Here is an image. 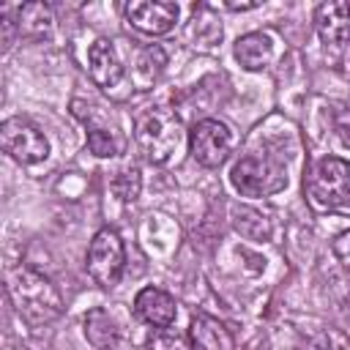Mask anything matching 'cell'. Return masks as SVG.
Segmentation results:
<instances>
[{"label": "cell", "instance_id": "6da1fadb", "mask_svg": "<svg viewBox=\"0 0 350 350\" xmlns=\"http://www.w3.org/2000/svg\"><path fill=\"white\" fill-rule=\"evenodd\" d=\"M5 290H8V298L16 309V314L30 325H44L63 314L60 290L52 284L49 276H44L41 271H36L30 265H19V268L8 271Z\"/></svg>", "mask_w": 350, "mask_h": 350}, {"label": "cell", "instance_id": "7a4b0ae2", "mask_svg": "<svg viewBox=\"0 0 350 350\" xmlns=\"http://www.w3.org/2000/svg\"><path fill=\"white\" fill-rule=\"evenodd\" d=\"M134 139L148 161L167 164L183 142V123L172 109L153 107V109H145L142 115H137Z\"/></svg>", "mask_w": 350, "mask_h": 350}, {"label": "cell", "instance_id": "3957f363", "mask_svg": "<svg viewBox=\"0 0 350 350\" xmlns=\"http://www.w3.org/2000/svg\"><path fill=\"white\" fill-rule=\"evenodd\" d=\"M85 265H88L90 279L104 290H109L120 282L123 268H126V249H123V238L118 235V230L101 227L93 235V241L88 246V262Z\"/></svg>", "mask_w": 350, "mask_h": 350}, {"label": "cell", "instance_id": "277c9868", "mask_svg": "<svg viewBox=\"0 0 350 350\" xmlns=\"http://www.w3.org/2000/svg\"><path fill=\"white\" fill-rule=\"evenodd\" d=\"M230 180L243 197H268V194H276L287 186V172L271 159L243 156L232 167Z\"/></svg>", "mask_w": 350, "mask_h": 350}, {"label": "cell", "instance_id": "5b68a950", "mask_svg": "<svg viewBox=\"0 0 350 350\" xmlns=\"http://www.w3.org/2000/svg\"><path fill=\"white\" fill-rule=\"evenodd\" d=\"M309 197L323 208H350V164L336 156H325L317 161Z\"/></svg>", "mask_w": 350, "mask_h": 350}, {"label": "cell", "instance_id": "8992f818", "mask_svg": "<svg viewBox=\"0 0 350 350\" xmlns=\"http://www.w3.org/2000/svg\"><path fill=\"white\" fill-rule=\"evenodd\" d=\"M189 148L197 164L216 170L227 161L230 150H232V131L227 129V123L216 120V118H205L200 123H194L191 134H189Z\"/></svg>", "mask_w": 350, "mask_h": 350}, {"label": "cell", "instance_id": "52a82bcc", "mask_svg": "<svg viewBox=\"0 0 350 350\" xmlns=\"http://www.w3.org/2000/svg\"><path fill=\"white\" fill-rule=\"evenodd\" d=\"M0 145L19 164H38L49 156L46 137L33 123H27L22 118H8L0 126Z\"/></svg>", "mask_w": 350, "mask_h": 350}, {"label": "cell", "instance_id": "ba28073f", "mask_svg": "<svg viewBox=\"0 0 350 350\" xmlns=\"http://www.w3.org/2000/svg\"><path fill=\"white\" fill-rule=\"evenodd\" d=\"M314 27L323 44V52L331 60H339L350 44V5L347 3H320L314 11Z\"/></svg>", "mask_w": 350, "mask_h": 350}, {"label": "cell", "instance_id": "9c48e42d", "mask_svg": "<svg viewBox=\"0 0 350 350\" xmlns=\"http://www.w3.org/2000/svg\"><path fill=\"white\" fill-rule=\"evenodd\" d=\"M126 19L139 30V33H148V36H164L175 27L178 22V3L172 0H131L126 3Z\"/></svg>", "mask_w": 350, "mask_h": 350}, {"label": "cell", "instance_id": "30bf717a", "mask_svg": "<svg viewBox=\"0 0 350 350\" xmlns=\"http://www.w3.org/2000/svg\"><path fill=\"white\" fill-rule=\"evenodd\" d=\"M88 71H90V79L104 90L115 88L123 79V63H120L112 41L96 38L90 44V49H88Z\"/></svg>", "mask_w": 350, "mask_h": 350}, {"label": "cell", "instance_id": "8fae6325", "mask_svg": "<svg viewBox=\"0 0 350 350\" xmlns=\"http://www.w3.org/2000/svg\"><path fill=\"white\" fill-rule=\"evenodd\" d=\"M134 312L139 320H145L153 328H170L178 314V304L170 293L159 287H142L134 298Z\"/></svg>", "mask_w": 350, "mask_h": 350}, {"label": "cell", "instance_id": "7c38bea8", "mask_svg": "<svg viewBox=\"0 0 350 350\" xmlns=\"http://www.w3.org/2000/svg\"><path fill=\"white\" fill-rule=\"evenodd\" d=\"M189 339H191L194 350H235V339H232L230 328L205 312H197L191 317Z\"/></svg>", "mask_w": 350, "mask_h": 350}, {"label": "cell", "instance_id": "4fadbf2b", "mask_svg": "<svg viewBox=\"0 0 350 350\" xmlns=\"http://www.w3.org/2000/svg\"><path fill=\"white\" fill-rule=\"evenodd\" d=\"M16 27L19 36L27 41H41L55 27V14L46 3H25L16 8Z\"/></svg>", "mask_w": 350, "mask_h": 350}, {"label": "cell", "instance_id": "5bb4252c", "mask_svg": "<svg viewBox=\"0 0 350 350\" xmlns=\"http://www.w3.org/2000/svg\"><path fill=\"white\" fill-rule=\"evenodd\" d=\"M273 57V41L265 33H246L235 41V60L246 71H260Z\"/></svg>", "mask_w": 350, "mask_h": 350}, {"label": "cell", "instance_id": "9a60e30c", "mask_svg": "<svg viewBox=\"0 0 350 350\" xmlns=\"http://www.w3.org/2000/svg\"><path fill=\"white\" fill-rule=\"evenodd\" d=\"M85 336H88V342H90L93 347L109 350V347L118 345L120 328H118L115 317H112L107 309L96 306V309H90V312L85 314Z\"/></svg>", "mask_w": 350, "mask_h": 350}, {"label": "cell", "instance_id": "2e32d148", "mask_svg": "<svg viewBox=\"0 0 350 350\" xmlns=\"http://www.w3.org/2000/svg\"><path fill=\"white\" fill-rule=\"evenodd\" d=\"M164 66H167V52H164L159 44L145 46V49L139 52L137 63H134V79H137V85H139V88H148L150 82H156L159 74L164 71Z\"/></svg>", "mask_w": 350, "mask_h": 350}, {"label": "cell", "instance_id": "e0dca14e", "mask_svg": "<svg viewBox=\"0 0 350 350\" xmlns=\"http://www.w3.org/2000/svg\"><path fill=\"white\" fill-rule=\"evenodd\" d=\"M232 224H235V230L243 235V238H249V241H265L268 235H271V221L260 213V211H254V208H246V205H235L232 208Z\"/></svg>", "mask_w": 350, "mask_h": 350}, {"label": "cell", "instance_id": "ac0fdd59", "mask_svg": "<svg viewBox=\"0 0 350 350\" xmlns=\"http://www.w3.org/2000/svg\"><path fill=\"white\" fill-rule=\"evenodd\" d=\"M112 189H115V194H118L123 202L137 200V197H139V170H137L134 164L118 170L115 178H112Z\"/></svg>", "mask_w": 350, "mask_h": 350}, {"label": "cell", "instance_id": "d6986e66", "mask_svg": "<svg viewBox=\"0 0 350 350\" xmlns=\"http://www.w3.org/2000/svg\"><path fill=\"white\" fill-rule=\"evenodd\" d=\"M145 350H191L189 339L180 334V331H172V328H159L148 336L145 342Z\"/></svg>", "mask_w": 350, "mask_h": 350}, {"label": "cell", "instance_id": "ffe728a7", "mask_svg": "<svg viewBox=\"0 0 350 350\" xmlns=\"http://www.w3.org/2000/svg\"><path fill=\"white\" fill-rule=\"evenodd\" d=\"M331 118H334V129H336L339 139L350 148V104H336Z\"/></svg>", "mask_w": 350, "mask_h": 350}, {"label": "cell", "instance_id": "44dd1931", "mask_svg": "<svg viewBox=\"0 0 350 350\" xmlns=\"http://www.w3.org/2000/svg\"><path fill=\"white\" fill-rule=\"evenodd\" d=\"M0 27H3V52H8V49L14 46L16 33H19V27H16V16H11L8 8L0 11Z\"/></svg>", "mask_w": 350, "mask_h": 350}, {"label": "cell", "instance_id": "7402d4cb", "mask_svg": "<svg viewBox=\"0 0 350 350\" xmlns=\"http://www.w3.org/2000/svg\"><path fill=\"white\" fill-rule=\"evenodd\" d=\"M331 249H334V254H336V260L345 265V268H350V230H345V232H339L336 238H334V243H331Z\"/></svg>", "mask_w": 350, "mask_h": 350}, {"label": "cell", "instance_id": "603a6c76", "mask_svg": "<svg viewBox=\"0 0 350 350\" xmlns=\"http://www.w3.org/2000/svg\"><path fill=\"white\" fill-rule=\"evenodd\" d=\"M257 5H260V0H224V8H230V11H252Z\"/></svg>", "mask_w": 350, "mask_h": 350}]
</instances>
